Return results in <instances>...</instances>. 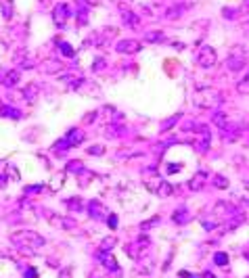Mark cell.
I'll return each mask as SVG.
<instances>
[{"instance_id": "obj_2", "label": "cell", "mask_w": 249, "mask_h": 278, "mask_svg": "<svg viewBox=\"0 0 249 278\" xmlns=\"http://www.w3.org/2000/svg\"><path fill=\"white\" fill-rule=\"evenodd\" d=\"M88 211L92 213V217H98V220H105L107 217V211H105V207L101 205L98 201H92L88 205Z\"/></svg>"}, {"instance_id": "obj_5", "label": "cell", "mask_w": 249, "mask_h": 278, "mask_svg": "<svg viewBox=\"0 0 249 278\" xmlns=\"http://www.w3.org/2000/svg\"><path fill=\"white\" fill-rule=\"evenodd\" d=\"M2 113H4V115H11L13 119H19V117H21V113L17 111V109H11V107H4V109H2Z\"/></svg>"}, {"instance_id": "obj_10", "label": "cell", "mask_w": 249, "mask_h": 278, "mask_svg": "<svg viewBox=\"0 0 249 278\" xmlns=\"http://www.w3.org/2000/svg\"><path fill=\"white\" fill-rule=\"evenodd\" d=\"M61 46H63V52H65V55H73V50H71L69 44H61Z\"/></svg>"}, {"instance_id": "obj_12", "label": "cell", "mask_w": 249, "mask_h": 278, "mask_svg": "<svg viewBox=\"0 0 249 278\" xmlns=\"http://www.w3.org/2000/svg\"><path fill=\"white\" fill-rule=\"evenodd\" d=\"M109 226H111V228H115V226H117V217H115V216L109 217Z\"/></svg>"}, {"instance_id": "obj_4", "label": "cell", "mask_w": 249, "mask_h": 278, "mask_svg": "<svg viewBox=\"0 0 249 278\" xmlns=\"http://www.w3.org/2000/svg\"><path fill=\"white\" fill-rule=\"evenodd\" d=\"M82 138H84V134L80 132V130H71V132L65 136V142H67V146H71V144H80V142H82Z\"/></svg>"}, {"instance_id": "obj_6", "label": "cell", "mask_w": 249, "mask_h": 278, "mask_svg": "<svg viewBox=\"0 0 249 278\" xmlns=\"http://www.w3.org/2000/svg\"><path fill=\"white\" fill-rule=\"evenodd\" d=\"M239 90H241V92H249V71H247V76L241 80V84H239Z\"/></svg>"}, {"instance_id": "obj_1", "label": "cell", "mask_w": 249, "mask_h": 278, "mask_svg": "<svg viewBox=\"0 0 249 278\" xmlns=\"http://www.w3.org/2000/svg\"><path fill=\"white\" fill-rule=\"evenodd\" d=\"M199 63L203 65V67H212L216 63V52L214 48H209V46H205V48L199 50Z\"/></svg>"}, {"instance_id": "obj_8", "label": "cell", "mask_w": 249, "mask_h": 278, "mask_svg": "<svg viewBox=\"0 0 249 278\" xmlns=\"http://www.w3.org/2000/svg\"><path fill=\"white\" fill-rule=\"evenodd\" d=\"M226 261H228V257H226L224 253H218V255H216V264H226Z\"/></svg>"}, {"instance_id": "obj_9", "label": "cell", "mask_w": 249, "mask_h": 278, "mask_svg": "<svg viewBox=\"0 0 249 278\" xmlns=\"http://www.w3.org/2000/svg\"><path fill=\"white\" fill-rule=\"evenodd\" d=\"M17 77H19V76H17V73H15V71H13V73H11V76H8V80H7V82H8L7 86H13V84L17 82Z\"/></svg>"}, {"instance_id": "obj_11", "label": "cell", "mask_w": 249, "mask_h": 278, "mask_svg": "<svg viewBox=\"0 0 249 278\" xmlns=\"http://www.w3.org/2000/svg\"><path fill=\"white\" fill-rule=\"evenodd\" d=\"M25 278H38V272L36 270H27L25 272Z\"/></svg>"}, {"instance_id": "obj_7", "label": "cell", "mask_w": 249, "mask_h": 278, "mask_svg": "<svg viewBox=\"0 0 249 278\" xmlns=\"http://www.w3.org/2000/svg\"><path fill=\"white\" fill-rule=\"evenodd\" d=\"M203 178H205L203 174H197V178L193 180V188H201V180H203Z\"/></svg>"}, {"instance_id": "obj_3", "label": "cell", "mask_w": 249, "mask_h": 278, "mask_svg": "<svg viewBox=\"0 0 249 278\" xmlns=\"http://www.w3.org/2000/svg\"><path fill=\"white\" fill-rule=\"evenodd\" d=\"M117 48L122 52H136V50H140V44L136 40H124V42H119Z\"/></svg>"}, {"instance_id": "obj_13", "label": "cell", "mask_w": 249, "mask_h": 278, "mask_svg": "<svg viewBox=\"0 0 249 278\" xmlns=\"http://www.w3.org/2000/svg\"><path fill=\"white\" fill-rule=\"evenodd\" d=\"M4 182H7V180H4V178L0 176V186H4Z\"/></svg>"}]
</instances>
